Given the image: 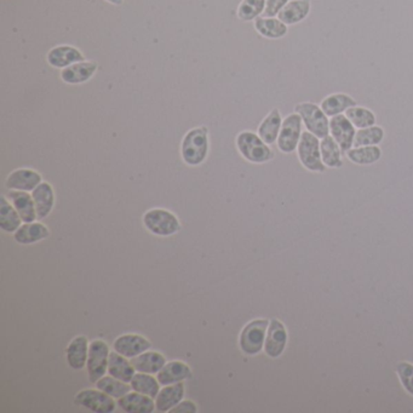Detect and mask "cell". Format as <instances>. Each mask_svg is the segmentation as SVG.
<instances>
[{
	"label": "cell",
	"mask_w": 413,
	"mask_h": 413,
	"mask_svg": "<svg viewBox=\"0 0 413 413\" xmlns=\"http://www.w3.org/2000/svg\"><path fill=\"white\" fill-rule=\"evenodd\" d=\"M330 133L341 147L342 153H347L348 150H351L354 145L356 133L354 125L347 116L342 114L332 116L330 121Z\"/></svg>",
	"instance_id": "7c38bea8"
},
{
	"label": "cell",
	"mask_w": 413,
	"mask_h": 413,
	"mask_svg": "<svg viewBox=\"0 0 413 413\" xmlns=\"http://www.w3.org/2000/svg\"><path fill=\"white\" fill-rule=\"evenodd\" d=\"M97 70H99V66L95 61L85 60V61L75 63V65L61 70L60 78L63 83L70 84V85H79V84L89 82L96 75Z\"/></svg>",
	"instance_id": "9a60e30c"
},
{
	"label": "cell",
	"mask_w": 413,
	"mask_h": 413,
	"mask_svg": "<svg viewBox=\"0 0 413 413\" xmlns=\"http://www.w3.org/2000/svg\"><path fill=\"white\" fill-rule=\"evenodd\" d=\"M89 341L85 336H77L70 341L66 349L67 364L75 371L87 368L89 356Z\"/></svg>",
	"instance_id": "e0dca14e"
},
{
	"label": "cell",
	"mask_w": 413,
	"mask_h": 413,
	"mask_svg": "<svg viewBox=\"0 0 413 413\" xmlns=\"http://www.w3.org/2000/svg\"><path fill=\"white\" fill-rule=\"evenodd\" d=\"M192 376H193V371L189 365L180 360L166 363L165 366L157 373L158 380L163 387L189 380Z\"/></svg>",
	"instance_id": "2e32d148"
},
{
	"label": "cell",
	"mask_w": 413,
	"mask_h": 413,
	"mask_svg": "<svg viewBox=\"0 0 413 413\" xmlns=\"http://www.w3.org/2000/svg\"><path fill=\"white\" fill-rule=\"evenodd\" d=\"M171 413H186V412H198V407L193 401L182 400L177 406L170 411Z\"/></svg>",
	"instance_id": "f35d334b"
},
{
	"label": "cell",
	"mask_w": 413,
	"mask_h": 413,
	"mask_svg": "<svg viewBox=\"0 0 413 413\" xmlns=\"http://www.w3.org/2000/svg\"><path fill=\"white\" fill-rule=\"evenodd\" d=\"M136 372L157 375L166 365L165 356L159 351H147L130 360Z\"/></svg>",
	"instance_id": "603a6c76"
},
{
	"label": "cell",
	"mask_w": 413,
	"mask_h": 413,
	"mask_svg": "<svg viewBox=\"0 0 413 413\" xmlns=\"http://www.w3.org/2000/svg\"><path fill=\"white\" fill-rule=\"evenodd\" d=\"M10 203L16 209L18 215L21 216L23 224H31L37 221L38 215L34 205L33 197L28 192L21 190H9L8 195Z\"/></svg>",
	"instance_id": "ac0fdd59"
},
{
	"label": "cell",
	"mask_w": 413,
	"mask_h": 413,
	"mask_svg": "<svg viewBox=\"0 0 413 413\" xmlns=\"http://www.w3.org/2000/svg\"><path fill=\"white\" fill-rule=\"evenodd\" d=\"M298 158L302 165L313 172H324L325 164L322 161L321 149L318 137L312 133H302L298 143Z\"/></svg>",
	"instance_id": "52a82bcc"
},
{
	"label": "cell",
	"mask_w": 413,
	"mask_h": 413,
	"mask_svg": "<svg viewBox=\"0 0 413 413\" xmlns=\"http://www.w3.org/2000/svg\"><path fill=\"white\" fill-rule=\"evenodd\" d=\"M50 236L49 228L42 222H31L23 224L13 233V239L21 245L35 244L42 240L48 239Z\"/></svg>",
	"instance_id": "7402d4cb"
},
{
	"label": "cell",
	"mask_w": 413,
	"mask_h": 413,
	"mask_svg": "<svg viewBox=\"0 0 413 413\" xmlns=\"http://www.w3.org/2000/svg\"><path fill=\"white\" fill-rule=\"evenodd\" d=\"M302 116L298 113L290 114L281 125L280 133L277 137V148L282 153H292L296 150L302 136Z\"/></svg>",
	"instance_id": "9c48e42d"
},
{
	"label": "cell",
	"mask_w": 413,
	"mask_h": 413,
	"mask_svg": "<svg viewBox=\"0 0 413 413\" xmlns=\"http://www.w3.org/2000/svg\"><path fill=\"white\" fill-rule=\"evenodd\" d=\"M116 404L124 412L128 413H152L157 409L153 397L135 390L118 399Z\"/></svg>",
	"instance_id": "d6986e66"
},
{
	"label": "cell",
	"mask_w": 413,
	"mask_h": 413,
	"mask_svg": "<svg viewBox=\"0 0 413 413\" xmlns=\"http://www.w3.org/2000/svg\"><path fill=\"white\" fill-rule=\"evenodd\" d=\"M255 29L268 39H280L287 34V25L275 17H258L255 20Z\"/></svg>",
	"instance_id": "83f0119b"
},
{
	"label": "cell",
	"mask_w": 413,
	"mask_h": 413,
	"mask_svg": "<svg viewBox=\"0 0 413 413\" xmlns=\"http://www.w3.org/2000/svg\"><path fill=\"white\" fill-rule=\"evenodd\" d=\"M43 182L42 175L33 169L13 170L9 174L5 181V187L9 190H21V192H33Z\"/></svg>",
	"instance_id": "4fadbf2b"
},
{
	"label": "cell",
	"mask_w": 413,
	"mask_h": 413,
	"mask_svg": "<svg viewBox=\"0 0 413 413\" xmlns=\"http://www.w3.org/2000/svg\"><path fill=\"white\" fill-rule=\"evenodd\" d=\"M385 137V131L380 126H370V128H361L356 133L354 138V148L366 147V145H380Z\"/></svg>",
	"instance_id": "836d02e7"
},
{
	"label": "cell",
	"mask_w": 413,
	"mask_h": 413,
	"mask_svg": "<svg viewBox=\"0 0 413 413\" xmlns=\"http://www.w3.org/2000/svg\"><path fill=\"white\" fill-rule=\"evenodd\" d=\"M96 388H99V390H102V392L111 395L116 400L133 390L131 385H128V383H125L123 380H116L111 375L109 376H104L101 380H97L96 382Z\"/></svg>",
	"instance_id": "4dcf8cb0"
},
{
	"label": "cell",
	"mask_w": 413,
	"mask_h": 413,
	"mask_svg": "<svg viewBox=\"0 0 413 413\" xmlns=\"http://www.w3.org/2000/svg\"><path fill=\"white\" fill-rule=\"evenodd\" d=\"M130 385L135 392L145 394L147 397H153V399H155L160 392V383L158 378H155L153 375L143 373V372H136Z\"/></svg>",
	"instance_id": "f546056e"
},
{
	"label": "cell",
	"mask_w": 413,
	"mask_h": 413,
	"mask_svg": "<svg viewBox=\"0 0 413 413\" xmlns=\"http://www.w3.org/2000/svg\"><path fill=\"white\" fill-rule=\"evenodd\" d=\"M296 113L302 116L309 133H313L318 138H325L330 133V121L327 116L322 111L321 107L316 104L304 102L299 104L294 108Z\"/></svg>",
	"instance_id": "8992f818"
},
{
	"label": "cell",
	"mask_w": 413,
	"mask_h": 413,
	"mask_svg": "<svg viewBox=\"0 0 413 413\" xmlns=\"http://www.w3.org/2000/svg\"><path fill=\"white\" fill-rule=\"evenodd\" d=\"M320 149H321L322 161L325 165L329 166V167H341L342 166V159H341L342 150L334 137L326 136L325 138H322Z\"/></svg>",
	"instance_id": "1f68e13d"
},
{
	"label": "cell",
	"mask_w": 413,
	"mask_h": 413,
	"mask_svg": "<svg viewBox=\"0 0 413 413\" xmlns=\"http://www.w3.org/2000/svg\"><path fill=\"white\" fill-rule=\"evenodd\" d=\"M310 11L309 0H292L279 13V20L285 25H294L303 21Z\"/></svg>",
	"instance_id": "4316f807"
},
{
	"label": "cell",
	"mask_w": 413,
	"mask_h": 413,
	"mask_svg": "<svg viewBox=\"0 0 413 413\" xmlns=\"http://www.w3.org/2000/svg\"><path fill=\"white\" fill-rule=\"evenodd\" d=\"M143 224L152 234L171 236L181 231V222L177 216L166 209H150L143 215Z\"/></svg>",
	"instance_id": "3957f363"
},
{
	"label": "cell",
	"mask_w": 413,
	"mask_h": 413,
	"mask_svg": "<svg viewBox=\"0 0 413 413\" xmlns=\"http://www.w3.org/2000/svg\"><path fill=\"white\" fill-rule=\"evenodd\" d=\"M348 159L358 165H370L380 160L382 152L377 145H366L351 149L347 152Z\"/></svg>",
	"instance_id": "d6a6232c"
},
{
	"label": "cell",
	"mask_w": 413,
	"mask_h": 413,
	"mask_svg": "<svg viewBox=\"0 0 413 413\" xmlns=\"http://www.w3.org/2000/svg\"><path fill=\"white\" fill-rule=\"evenodd\" d=\"M106 1H108L109 4L116 5V6H119V5H121L123 3H124V0H106Z\"/></svg>",
	"instance_id": "ab89813d"
},
{
	"label": "cell",
	"mask_w": 413,
	"mask_h": 413,
	"mask_svg": "<svg viewBox=\"0 0 413 413\" xmlns=\"http://www.w3.org/2000/svg\"><path fill=\"white\" fill-rule=\"evenodd\" d=\"M46 61L53 68L62 70L75 63L85 61V56L78 48L62 44L50 50L46 55Z\"/></svg>",
	"instance_id": "30bf717a"
},
{
	"label": "cell",
	"mask_w": 413,
	"mask_h": 413,
	"mask_svg": "<svg viewBox=\"0 0 413 413\" xmlns=\"http://www.w3.org/2000/svg\"><path fill=\"white\" fill-rule=\"evenodd\" d=\"M75 404L79 407L90 409L96 413H112L116 411L114 397L97 389H84L75 397Z\"/></svg>",
	"instance_id": "ba28073f"
},
{
	"label": "cell",
	"mask_w": 413,
	"mask_h": 413,
	"mask_svg": "<svg viewBox=\"0 0 413 413\" xmlns=\"http://www.w3.org/2000/svg\"><path fill=\"white\" fill-rule=\"evenodd\" d=\"M289 3V0H265V9L263 16L274 17L279 15L281 10L285 8V5Z\"/></svg>",
	"instance_id": "74e56055"
},
{
	"label": "cell",
	"mask_w": 413,
	"mask_h": 413,
	"mask_svg": "<svg viewBox=\"0 0 413 413\" xmlns=\"http://www.w3.org/2000/svg\"><path fill=\"white\" fill-rule=\"evenodd\" d=\"M109 347L102 339H95L90 343L89 348V356H87V376L89 380L96 385L97 380L106 376L108 372V363H109Z\"/></svg>",
	"instance_id": "5b68a950"
},
{
	"label": "cell",
	"mask_w": 413,
	"mask_h": 413,
	"mask_svg": "<svg viewBox=\"0 0 413 413\" xmlns=\"http://www.w3.org/2000/svg\"><path fill=\"white\" fill-rule=\"evenodd\" d=\"M269 322L265 319H257L248 322L240 332L239 344L241 351L248 356H256L265 348Z\"/></svg>",
	"instance_id": "277c9868"
},
{
	"label": "cell",
	"mask_w": 413,
	"mask_h": 413,
	"mask_svg": "<svg viewBox=\"0 0 413 413\" xmlns=\"http://www.w3.org/2000/svg\"><path fill=\"white\" fill-rule=\"evenodd\" d=\"M265 0H241L236 13L241 21L250 22L265 13Z\"/></svg>",
	"instance_id": "e575fe53"
},
{
	"label": "cell",
	"mask_w": 413,
	"mask_h": 413,
	"mask_svg": "<svg viewBox=\"0 0 413 413\" xmlns=\"http://www.w3.org/2000/svg\"><path fill=\"white\" fill-rule=\"evenodd\" d=\"M185 397V383H175V385H165L160 389V392L155 397V409L158 412H170L177 406Z\"/></svg>",
	"instance_id": "ffe728a7"
},
{
	"label": "cell",
	"mask_w": 413,
	"mask_h": 413,
	"mask_svg": "<svg viewBox=\"0 0 413 413\" xmlns=\"http://www.w3.org/2000/svg\"><path fill=\"white\" fill-rule=\"evenodd\" d=\"M397 375L404 385L406 392L413 395V365L409 363H400L397 368Z\"/></svg>",
	"instance_id": "8d00e7d4"
},
{
	"label": "cell",
	"mask_w": 413,
	"mask_h": 413,
	"mask_svg": "<svg viewBox=\"0 0 413 413\" xmlns=\"http://www.w3.org/2000/svg\"><path fill=\"white\" fill-rule=\"evenodd\" d=\"M236 148L246 160L253 164H265L274 158L273 150L258 133L243 131L236 136Z\"/></svg>",
	"instance_id": "7a4b0ae2"
},
{
	"label": "cell",
	"mask_w": 413,
	"mask_h": 413,
	"mask_svg": "<svg viewBox=\"0 0 413 413\" xmlns=\"http://www.w3.org/2000/svg\"><path fill=\"white\" fill-rule=\"evenodd\" d=\"M209 148V128L206 126H198L190 128L183 137L181 155L188 166L202 165L206 160Z\"/></svg>",
	"instance_id": "6da1fadb"
},
{
	"label": "cell",
	"mask_w": 413,
	"mask_h": 413,
	"mask_svg": "<svg viewBox=\"0 0 413 413\" xmlns=\"http://www.w3.org/2000/svg\"><path fill=\"white\" fill-rule=\"evenodd\" d=\"M356 106V99H351V96L346 94H335L327 96L326 99L322 101L321 109L327 116H336L347 112V109Z\"/></svg>",
	"instance_id": "f1b7e54d"
},
{
	"label": "cell",
	"mask_w": 413,
	"mask_h": 413,
	"mask_svg": "<svg viewBox=\"0 0 413 413\" xmlns=\"http://www.w3.org/2000/svg\"><path fill=\"white\" fill-rule=\"evenodd\" d=\"M108 375H111L116 380H123L125 383H130L133 376L136 375V370L131 364V361H128V358L114 351L109 356Z\"/></svg>",
	"instance_id": "cb8c5ba5"
},
{
	"label": "cell",
	"mask_w": 413,
	"mask_h": 413,
	"mask_svg": "<svg viewBox=\"0 0 413 413\" xmlns=\"http://www.w3.org/2000/svg\"><path fill=\"white\" fill-rule=\"evenodd\" d=\"M281 125L282 118L280 112L277 108H274L258 126V136L265 141L267 145H273L277 142L280 133Z\"/></svg>",
	"instance_id": "d4e9b609"
},
{
	"label": "cell",
	"mask_w": 413,
	"mask_h": 413,
	"mask_svg": "<svg viewBox=\"0 0 413 413\" xmlns=\"http://www.w3.org/2000/svg\"><path fill=\"white\" fill-rule=\"evenodd\" d=\"M38 219H46L55 206V190L49 182H42L32 192Z\"/></svg>",
	"instance_id": "44dd1931"
},
{
	"label": "cell",
	"mask_w": 413,
	"mask_h": 413,
	"mask_svg": "<svg viewBox=\"0 0 413 413\" xmlns=\"http://www.w3.org/2000/svg\"><path fill=\"white\" fill-rule=\"evenodd\" d=\"M150 348H152L150 341L137 334L119 336L113 343V349L128 359L136 358L142 353L149 351Z\"/></svg>",
	"instance_id": "8fae6325"
},
{
	"label": "cell",
	"mask_w": 413,
	"mask_h": 413,
	"mask_svg": "<svg viewBox=\"0 0 413 413\" xmlns=\"http://www.w3.org/2000/svg\"><path fill=\"white\" fill-rule=\"evenodd\" d=\"M346 116L351 120L354 126L359 128H370L376 123V116L368 109L363 107H351L347 109Z\"/></svg>",
	"instance_id": "d590c367"
},
{
	"label": "cell",
	"mask_w": 413,
	"mask_h": 413,
	"mask_svg": "<svg viewBox=\"0 0 413 413\" xmlns=\"http://www.w3.org/2000/svg\"><path fill=\"white\" fill-rule=\"evenodd\" d=\"M286 342H287V332L284 324L277 319H273L269 324L267 337H265V354L272 359H277L285 351Z\"/></svg>",
	"instance_id": "5bb4252c"
},
{
	"label": "cell",
	"mask_w": 413,
	"mask_h": 413,
	"mask_svg": "<svg viewBox=\"0 0 413 413\" xmlns=\"http://www.w3.org/2000/svg\"><path fill=\"white\" fill-rule=\"evenodd\" d=\"M21 216L18 215L16 209L10 203L6 195L0 198V228L5 233H15L22 226Z\"/></svg>",
	"instance_id": "484cf974"
}]
</instances>
